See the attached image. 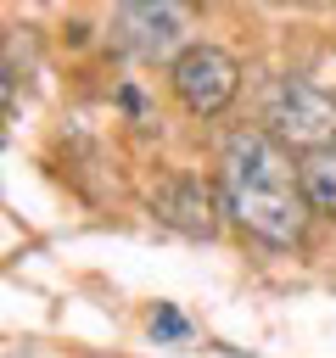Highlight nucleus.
Wrapping results in <instances>:
<instances>
[{
    "label": "nucleus",
    "mask_w": 336,
    "mask_h": 358,
    "mask_svg": "<svg viewBox=\"0 0 336 358\" xmlns=\"http://www.w3.org/2000/svg\"><path fill=\"white\" fill-rule=\"evenodd\" d=\"M218 201L224 213L258 235L263 246H297L302 224H308V190H302V168L291 162V151L269 134V129H246L230 134L224 145V173H218Z\"/></svg>",
    "instance_id": "obj_1"
},
{
    "label": "nucleus",
    "mask_w": 336,
    "mask_h": 358,
    "mask_svg": "<svg viewBox=\"0 0 336 358\" xmlns=\"http://www.w3.org/2000/svg\"><path fill=\"white\" fill-rule=\"evenodd\" d=\"M263 123L286 151L297 145V151L314 157V151L336 145V95H325L308 78H280L263 101Z\"/></svg>",
    "instance_id": "obj_2"
},
{
    "label": "nucleus",
    "mask_w": 336,
    "mask_h": 358,
    "mask_svg": "<svg viewBox=\"0 0 336 358\" xmlns=\"http://www.w3.org/2000/svg\"><path fill=\"white\" fill-rule=\"evenodd\" d=\"M235 84H241V67L218 45H185V56L174 62V95L190 112H202V117L224 112L230 95H235Z\"/></svg>",
    "instance_id": "obj_3"
},
{
    "label": "nucleus",
    "mask_w": 336,
    "mask_h": 358,
    "mask_svg": "<svg viewBox=\"0 0 336 358\" xmlns=\"http://www.w3.org/2000/svg\"><path fill=\"white\" fill-rule=\"evenodd\" d=\"M112 34L129 56L140 62H162V56H185L179 39H185V11L179 6H118L112 17Z\"/></svg>",
    "instance_id": "obj_4"
},
{
    "label": "nucleus",
    "mask_w": 336,
    "mask_h": 358,
    "mask_svg": "<svg viewBox=\"0 0 336 358\" xmlns=\"http://www.w3.org/2000/svg\"><path fill=\"white\" fill-rule=\"evenodd\" d=\"M151 213L162 218V224H174L179 235H213L218 229V201H213V190L196 179V173H174V179H162L157 185V196H151Z\"/></svg>",
    "instance_id": "obj_5"
},
{
    "label": "nucleus",
    "mask_w": 336,
    "mask_h": 358,
    "mask_svg": "<svg viewBox=\"0 0 336 358\" xmlns=\"http://www.w3.org/2000/svg\"><path fill=\"white\" fill-rule=\"evenodd\" d=\"M302 190H308V207L336 218V145L302 157Z\"/></svg>",
    "instance_id": "obj_6"
},
{
    "label": "nucleus",
    "mask_w": 336,
    "mask_h": 358,
    "mask_svg": "<svg viewBox=\"0 0 336 358\" xmlns=\"http://www.w3.org/2000/svg\"><path fill=\"white\" fill-rule=\"evenodd\" d=\"M151 336H157V341H185V336H190V324H185L174 308H157V319H151Z\"/></svg>",
    "instance_id": "obj_7"
}]
</instances>
